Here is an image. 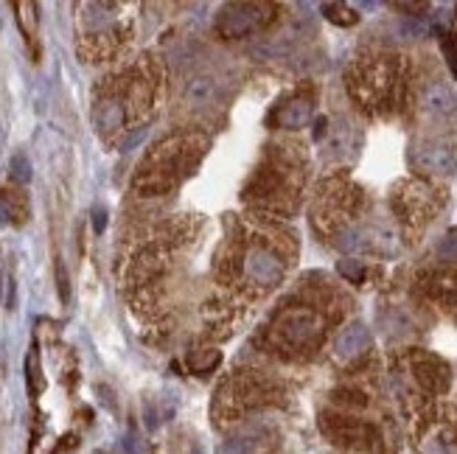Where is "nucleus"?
Listing matches in <instances>:
<instances>
[{"label":"nucleus","instance_id":"9","mask_svg":"<svg viewBox=\"0 0 457 454\" xmlns=\"http://www.w3.org/2000/svg\"><path fill=\"white\" fill-rule=\"evenodd\" d=\"M219 93V81L214 76H207V73H199V76H191L188 79V85H185V101L188 104H211Z\"/></svg>","mask_w":457,"mask_h":454},{"label":"nucleus","instance_id":"6","mask_svg":"<svg viewBox=\"0 0 457 454\" xmlns=\"http://www.w3.org/2000/svg\"><path fill=\"white\" fill-rule=\"evenodd\" d=\"M421 104H424V110H427L429 115H435V118H440V121L457 115V99H454V93H451L446 85H440V81H435V85H429V87L424 90Z\"/></svg>","mask_w":457,"mask_h":454},{"label":"nucleus","instance_id":"14","mask_svg":"<svg viewBox=\"0 0 457 454\" xmlns=\"http://www.w3.org/2000/svg\"><path fill=\"white\" fill-rule=\"evenodd\" d=\"M12 177L17 183H28L31 180V160L26 154H14L12 157Z\"/></svg>","mask_w":457,"mask_h":454},{"label":"nucleus","instance_id":"22","mask_svg":"<svg viewBox=\"0 0 457 454\" xmlns=\"http://www.w3.org/2000/svg\"><path fill=\"white\" fill-rule=\"evenodd\" d=\"M9 222H12V205L3 194H0V227H6Z\"/></svg>","mask_w":457,"mask_h":454},{"label":"nucleus","instance_id":"13","mask_svg":"<svg viewBox=\"0 0 457 454\" xmlns=\"http://www.w3.org/2000/svg\"><path fill=\"white\" fill-rule=\"evenodd\" d=\"M191 370H194V373H211V370L222 362V353L219 351H211V348H207L205 351V356H199V353H191Z\"/></svg>","mask_w":457,"mask_h":454},{"label":"nucleus","instance_id":"19","mask_svg":"<svg viewBox=\"0 0 457 454\" xmlns=\"http://www.w3.org/2000/svg\"><path fill=\"white\" fill-rule=\"evenodd\" d=\"M26 370H28V384H31V393H37V390H39V364H37V356H34V353L28 356Z\"/></svg>","mask_w":457,"mask_h":454},{"label":"nucleus","instance_id":"20","mask_svg":"<svg viewBox=\"0 0 457 454\" xmlns=\"http://www.w3.org/2000/svg\"><path fill=\"white\" fill-rule=\"evenodd\" d=\"M121 443H123V451H127V454H146V446H143V440L138 435H127Z\"/></svg>","mask_w":457,"mask_h":454},{"label":"nucleus","instance_id":"10","mask_svg":"<svg viewBox=\"0 0 457 454\" xmlns=\"http://www.w3.org/2000/svg\"><path fill=\"white\" fill-rule=\"evenodd\" d=\"M96 123L101 132H112L123 123V107L121 101H104L99 110H96Z\"/></svg>","mask_w":457,"mask_h":454},{"label":"nucleus","instance_id":"5","mask_svg":"<svg viewBox=\"0 0 457 454\" xmlns=\"http://www.w3.org/2000/svg\"><path fill=\"white\" fill-rule=\"evenodd\" d=\"M370 348V331L365 322H351L348 328H343V334L334 342V353L340 359H354L359 353H365Z\"/></svg>","mask_w":457,"mask_h":454},{"label":"nucleus","instance_id":"7","mask_svg":"<svg viewBox=\"0 0 457 454\" xmlns=\"http://www.w3.org/2000/svg\"><path fill=\"white\" fill-rule=\"evenodd\" d=\"M415 376L429 390H446L449 387V367L435 356H418L415 359Z\"/></svg>","mask_w":457,"mask_h":454},{"label":"nucleus","instance_id":"3","mask_svg":"<svg viewBox=\"0 0 457 454\" xmlns=\"http://www.w3.org/2000/svg\"><path fill=\"white\" fill-rule=\"evenodd\" d=\"M261 12H264V6H256V3H227L219 12L216 28L222 37H244L261 25V20H264Z\"/></svg>","mask_w":457,"mask_h":454},{"label":"nucleus","instance_id":"15","mask_svg":"<svg viewBox=\"0 0 457 454\" xmlns=\"http://www.w3.org/2000/svg\"><path fill=\"white\" fill-rule=\"evenodd\" d=\"M337 269H340V275L348 278L351 283H362V278H365V267H362L359 261H340Z\"/></svg>","mask_w":457,"mask_h":454},{"label":"nucleus","instance_id":"18","mask_svg":"<svg viewBox=\"0 0 457 454\" xmlns=\"http://www.w3.org/2000/svg\"><path fill=\"white\" fill-rule=\"evenodd\" d=\"M146 135H149V127H138V130H132L127 138H123L121 149H123V152H132V149H135V146H138V143H141Z\"/></svg>","mask_w":457,"mask_h":454},{"label":"nucleus","instance_id":"16","mask_svg":"<svg viewBox=\"0 0 457 454\" xmlns=\"http://www.w3.org/2000/svg\"><path fill=\"white\" fill-rule=\"evenodd\" d=\"M440 45H443V54H446V59H449L454 76H457V39H454L451 34H440Z\"/></svg>","mask_w":457,"mask_h":454},{"label":"nucleus","instance_id":"23","mask_svg":"<svg viewBox=\"0 0 457 454\" xmlns=\"http://www.w3.org/2000/svg\"><path fill=\"white\" fill-rule=\"evenodd\" d=\"M93 227H96V233H104V227H107V211L104 208H93Z\"/></svg>","mask_w":457,"mask_h":454},{"label":"nucleus","instance_id":"21","mask_svg":"<svg viewBox=\"0 0 457 454\" xmlns=\"http://www.w3.org/2000/svg\"><path fill=\"white\" fill-rule=\"evenodd\" d=\"M57 280H59V295H62V300L68 303V300H70V286H68V272H65L62 264H57Z\"/></svg>","mask_w":457,"mask_h":454},{"label":"nucleus","instance_id":"4","mask_svg":"<svg viewBox=\"0 0 457 454\" xmlns=\"http://www.w3.org/2000/svg\"><path fill=\"white\" fill-rule=\"evenodd\" d=\"M244 275L256 283L275 286L283 278V261L267 247H250L244 256Z\"/></svg>","mask_w":457,"mask_h":454},{"label":"nucleus","instance_id":"17","mask_svg":"<svg viewBox=\"0 0 457 454\" xmlns=\"http://www.w3.org/2000/svg\"><path fill=\"white\" fill-rule=\"evenodd\" d=\"M438 253H440V258H449V261H454V258H457V233H449V236L440 241Z\"/></svg>","mask_w":457,"mask_h":454},{"label":"nucleus","instance_id":"24","mask_svg":"<svg viewBox=\"0 0 457 454\" xmlns=\"http://www.w3.org/2000/svg\"><path fill=\"white\" fill-rule=\"evenodd\" d=\"M194 454H202V451H199V448H196V451H194Z\"/></svg>","mask_w":457,"mask_h":454},{"label":"nucleus","instance_id":"1","mask_svg":"<svg viewBox=\"0 0 457 454\" xmlns=\"http://www.w3.org/2000/svg\"><path fill=\"white\" fill-rule=\"evenodd\" d=\"M323 331V322L314 311L309 309H292V311H286L281 320H278V334L283 342L289 345H295V348H303V345H312L317 342Z\"/></svg>","mask_w":457,"mask_h":454},{"label":"nucleus","instance_id":"2","mask_svg":"<svg viewBox=\"0 0 457 454\" xmlns=\"http://www.w3.org/2000/svg\"><path fill=\"white\" fill-rule=\"evenodd\" d=\"M409 160L415 169L429 172V174H451L454 172V149L451 143L443 141H421L415 143L409 152Z\"/></svg>","mask_w":457,"mask_h":454},{"label":"nucleus","instance_id":"12","mask_svg":"<svg viewBox=\"0 0 457 454\" xmlns=\"http://www.w3.org/2000/svg\"><path fill=\"white\" fill-rule=\"evenodd\" d=\"M323 14L331 20V23H337V25H354L359 20V14L354 9H348L345 3H325L323 6Z\"/></svg>","mask_w":457,"mask_h":454},{"label":"nucleus","instance_id":"11","mask_svg":"<svg viewBox=\"0 0 457 454\" xmlns=\"http://www.w3.org/2000/svg\"><path fill=\"white\" fill-rule=\"evenodd\" d=\"M258 451V440L250 435H233L219 446V454H256Z\"/></svg>","mask_w":457,"mask_h":454},{"label":"nucleus","instance_id":"8","mask_svg":"<svg viewBox=\"0 0 457 454\" xmlns=\"http://www.w3.org/2000/svg\"><path fill=\"white\" fill-rule=\"evenodd\" d=\"M312 115H314L312 101L298 99V101L283 104V107L275 112V123H278V127H286V130H303L306 123L312 121Z\"/></svg>","mask_w":457,"mask_h":454}]
</instances>
